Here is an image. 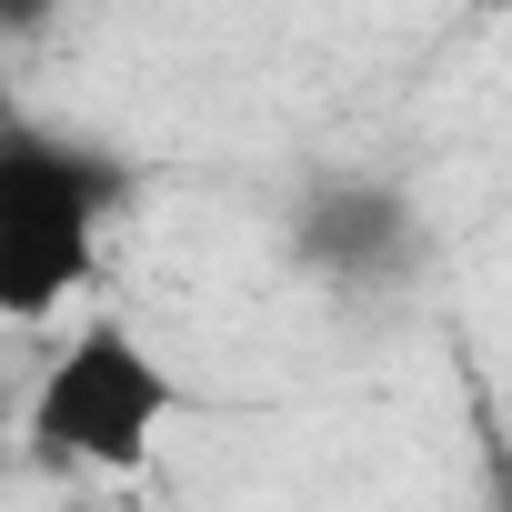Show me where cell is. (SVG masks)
Listing matches in <instances>:
<instances>
[{
    "mask_svg": "<svg viewBox=\"0 0 512 512\" xmlns=\"http://www.w3.org/2000/svg\"><path fill=\"white\" fill-rule=\"evenodd\" d=\"M171 422H181V382L121 312H91L51 352V372L31 382V412H21V432L51 472H101V482L151 472Z\"/></svg>",
    "mask_w": 512,
    "mask_h": 512,
    "instance_id": "cell-2",
    "label": "cell"
},
{
    "mask_svg": "<svg viewBox=\"0 0 512 512\" xmlns=\"http://www.w3.org/2000/svg\"><path fill=\"white\" fill-rule=\"evenodd\" d=\"M141 171L71 131H11L0 141V312L51 322L91 292L101 241L121 231Z\"/></svg>",
    "mask_w": 512,
    "mask_h": 512,
    "instance_id": "cell-1",
    "label": "cell"
},
{
    "mask_svg": "<svg viewBox=\"0 0 512 512\" xmlns=\"http://www.w3.org/2000/svg\"><path fill=\"white\" fill-rule=\"evenodd\" d=\"M472 11H482V21H512V0H472Z\"/></svg>",
    "mask_w": 512,
    "mask_h": 512,
    "instance_id": "cell-3",
    "label": "cell"
}]
</instances>
